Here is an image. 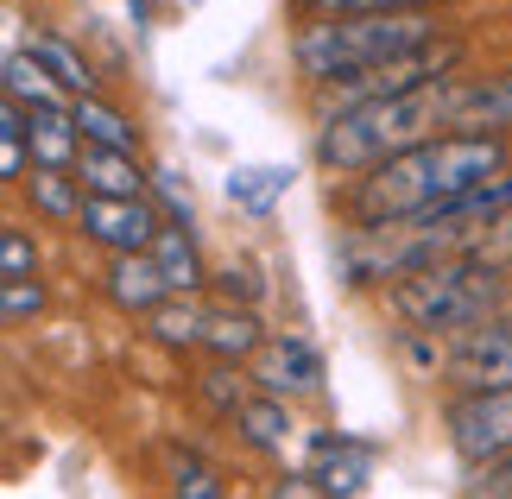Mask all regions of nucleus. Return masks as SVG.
<instances>
[{
    "instance_id": "30",
    "label": "nucleus",
    "mask_w": 512,
    "mask_h": 499,
    "mask_svg": "<svg viewBox=\"0 0 512 499\" xmlns=\"http://www.w3.org/2000/svg\"><path fill=\"white\" fill-rule=\"evenodd\" d=\"M222 291H228V297H234V291H241V297H247V304H253V297H260V285H253V272H234V266L222 272Z\"/></svg>"
},
{
    "instance_id": "28",
    "label": "nucleus",
    "mask_w": 512,
    "mask_h": 499,
    "mask_svg": "<svg viewBox=\"0 0 512 499\" xmlns=\"http://www.w3.org/2000/svg\"><path fill=\"white\" fill-rule=\"evenodd\" d=\"M209 398H215V405H222V411H241L247 405V398H241V386H234V373L222 367V373H209Z\"/></svg>"
},
{
    "instance_id": "3",
    "label": "nucleus",
    "mask_w": 512,
    "mask_h": 499,
    "mask_svg": "<svg viewBox=\"0 0 512 499\" xmlns=\"http://www.w3.org/2000/svg\"><path fill=\"white\" fill-rule=\"evenodd\" d=\"M386 304L399 323L424 329V335H468L506 304V266L500 259H481V253L430 259V266L405 272L386 291Z\"/></svg>"
},
{
    "instance_id": "6",
    "label": "nucleus",
    "mask_w": 512,
    "mask_h": 499,
    "mask_svg": "<svg viewBox=\"0 0 512 499\" xmlns=\"http://www.w3.org/2000/svg\"><path fill=\"white\" fill-rule=\"evenodd\" d=\"M76 228L108 253H140L159 241V215L146 209V196H83Z\"/></svg>"
},
{
    "instance_id": "8",
    "label": "nucleus",
    "mask_w": 512,
    "mask_h": 499,
    "mask_svg": "<svg viewBox=\"0 0 512 499\" xmlns=\"http://www.w3.org/2000/svg\"><path fill=\"white\" fill-rule=\"evenodd\" d=\"M260 392H279V398H298V392H317L323 386V354L304 342V335H279V342L260 348Z\"/></svg>"
},
{
    "instance_id": "13",
    "label": "nucleus",
    "mask_w": 512,
    "mask_h": 499,
    "mask_svg": "<svg viewBox=\"0 0 512 499\" xmlns=\"http://www.w3.org/2000/svg\"><path fill=\"white\" fill-rule=\"evenodd\" d=\"M234 424H241V436L260 455H285L291 443V411H285V398L279 392H266V398H247L241 411H234Z\"/></svg>"
},
{
    "instance_id": "10",
    "label": "nucleus",
    "mask_w": 512,
    "mask_h": 499,
    "mask_svg": "<svg viewBox=\"0 0 512 499\" xmlns=\"http://www.w3.org/2000/svg\"><path fill=\"white\" fill-rule=\"evenodd\" d=\"M108 297L121 310H140V316H152L171 297V278H165V266H159V253L152 247H140V253H114V266H108Z\"/></svg>"
},
{
    "instance_id": "5",
    "label": "nucleus",
    "mask_w": 512,
    "mask_h": 499,
    "mask_svg": "<svg viewBox=\"0 0 512 499\" xmlns=\"http://www.w3.org/2000/svg\"><path fill=\"white\" fill-rule=\"evenodd\" d=\"M449 443L462 462H500L512 455V386H481L449 405Z\"/></svg>"
},
{
    "instance_id": "7",
    "label": "nucleus",
    "mask_w": 512,
    "mask_h": 499,
    "mask_svg": "<svg viewBox=\"0 0 512 499\" xmlns=\"http://www.w3.org/2000/svg\"><path fill=\"white\" fill-rule=\"evenodd\" d=\"M449 379L462 392L512 386V316H487L481 329H468L456 342V354H449Z\"/></svg>"
},
{
    "instance_id": "17",
    "label": "nucleus",
    "mask_w": 512,
    "mask_h": 499,
    "mask_svg": "<svg viewBox=\"0 0 512 499\" xmlns=\"http://www.w3.org/2000/svg\"><path fill=\"white\" fill-rule=\"evenodd\" d=\"M190 222H177V228H159V241H152V253H159V266L171 278V291H196L203 285V259H196V241L184 234Z\"/></svg>"
},
{
    "instance_id": "23",
    "label": "nucleus",
    "mask_w": 512,
    "mask_h": 499,
    "mask_svg": "<svg viewBox=\"0 0 512 499\" xmlns=\"http://www.w3.org/2000/svg\"><path fill=\"white\" fill-rule=\"evenodd\" d=\"M38 272V253L26 241V228H0V278H32Z\"/></svg>"
},
{
    "instance_id": "16",
    "label": "nucleus",
    "mask_w": 512,
    "mask_h": 499,
    "mask_svg": "<svg viewBox=\"0 0 512 499\" xmlns=\"http://www.w3.org/2000/svg\"><path fill=\"white\" fill-rule=\"evenodd\" d=\"M184 297H190V291H184ZM184 297H165V304H159V310L146 316L152 342H165V348H203L209 310H196V304H184Z\"/></svg>"
},
{
    "instance_id": "15",
    "label": "nucleus",
    "mask_w": 512,
    "mask_h": 499,
    "mask_svg": "<svg viewBox=\"0 0 512 499\" xmlns=\"http://www.w3.org/2000/svg\"><path fill=\"white\" fill-rule=\"evenodd\" d=\"M203 348H209V354H222V361H241V354L266 348L260 316H253L247 304H241V310H215V316H209V329H203Z\"/></svg>"
},
{
    "instance_id": "22",
    "label": "nucleus",
    "mask_w": 512,
    "mask_h": 499,
    "mask_svg": "<svg viewBox=\"0 0 512 499\" xmlns=\"http://www.w3.org/2000/svg\"><path fill=\"white\" fill-rule=\"evenodd\" d=\"M171 487L190 493V499H222V481H215L209 462H196V455H171Z\"/></svg>"
},
{
    "instance_id": "21",
    "label": "nucleus",
    "mask_w": 512,
    "mask_h": 499,
    "mask_svg": "<svg viewBox=\"0 0 512 499\" xmlns=\"http://www.w3.org/2000/svg\"><path fill=\"white\" fill-rule=\"evenodd\" d=\"M26 184H32V196H38V209H45V215H76V209H83V203L70 196V184H76V177H64L57 165H32V177H26Z\"/></svg>"
},
{
    "instance_id": "1",
    "label": "nucleus",
    "mask_w": 512,
    "mask_h": 499,
    "mask_svg": "<svg viewBox=\"0 0 512 499\" xmlns=\"http://www.w3.org/2000/svg\"><path fill=\"white\" fill-rule=\"evenodd\" d=\"M506 171V139L500 133H430L418 146L392 152L386 165L361 171L354 184V215L361 222H399V215H430L443 203L468 196L475 184Z\"/></svg>"
},
{
    "instance_id": "9",
    "label": "nucleus",
    "mask_w": 512,
    "mask_h": 499,
    "mask_svg": "<svg viewBox=\"0 0 512 499\" xmlns=\"http://www.w3.org/2000/svg\"><path fill=\"white\" fill-rule=\"evenodd\" d=\"M310 481H317V493H361L373 481V443L317 436V443H310Z\"/></svg>"
},
{
    "instance_id": "20",
    "label": "nucleus",
    "mask_w": 512,
    "mask_h": 499,
    "mask_svg": "<svg viewBox=\"0 0 512 499\" xmlns=\"http://www.w3.org/2000/svg\"><path fill=\"white\" fill-rule=\"evenodd\" d=\"M7 95H13V102H57V76L45 70V64H38V57L32 51H13L7 57Z\"/></svg>"
},
{
    "instance_id": "31",
    "label": "nucleus",
    "mask_w": 512,
    "mask_h": 499,
    "mask_svg": "<svg viewBox=\"0 0 512 499\" xmlns=\"http://www.w3.org/2000/svg\"><path fill=\"white\" fill-rule=\"evenodd\" d=\"M127 7H133V19H146V13H152V0H127Z\"/></svg>"
},
{
    "instance_id": "14",
    "label": "nucleus",
    "mask_w": 512,
    "mask_h": 499,
    "mask_svg": "<svg viewBox=\"0 0 512 499\" xmlns=\"http://www.w3.org/2000/svg\"><path fill=\"white\" fill-rule=\"evenodd\" d=\"M70 114H76V127H83V139H95V146H121V152H140V127L127 121V114H114L102 95H76L70 102Z\"/></svg>"
},
{
    "instance_id": "11",
    "label": "nucleus",
    "mask_w": 512,
    "mask_h": 499,
    "mask_svg": "<svg viewBox=\"0 0 512 499\" xmlns=\"http://www.w3.org/2000/svg\"><path fill=\"white\" fill-rule=\"evenodd\" d=\"M449 127L456 133H500V127H512V76L456 83V95H449Z\"/></svg>"
},
{
    "instance_id": "12",
    "label": "nucleus",
    "mask_w": 512,
    "mask_h": 499,
    "mask_svg": "<svg viewBox=\"0 0 512 499\" xmlns=\"http://www.w3.org/2000/svg\"><path fill=\"white\" fill-rule=\"evenodd\" d=\"M76 184H83L89 196H140L152 177L133 165V152H121V146H95V139H83V152H76Z\"/></svg>"
},
{
    "instance_id": "18",
    "label": "nucleus",
    "mask_w": 512,
    "mask_h": 499,
    "mask_svg": "<svg viewBox=\"0 0 512 499\" xmlns=\"http://www.w3.org/2000/svg\"><path fill=\"white\" fill-rule=\"evenodd\" d=\"M285 190H291V171H279V165H266V171H234V177H228V203H241V209H253V215H266Z\"/></svg>"
},
{
    "instance_id": "2",
    "label": "nucleus",
    "mask_w": 512,
    "mask_h": 499,
    "mask_svg": "<svg viewBox=\"0 0 512 499\" xmlns=\"http://www.w3.org/2000/svg\"><path fill=\"white\" fill-rule=\"evenodd\" d=\"M449 95L456 83L437 76V83H418V89H399V95H373V102H354L323 114V133H317V158L342 177H361L373 165H386L392 152L418 146L437 127H449Z\"/></svg>"
},
{
    "instance_id": "27",
    "label": "nucleus",
    "mask_w": 512,
    "mask_h": 499,
    "mask_svg": "<svg viewBox=\"0 0 512 499\" xmlns=\"http://www.w3.org/2000/svg\"><path fill=\"white\" fill-rule=\"evenodd\" d=\"M152 190H159V196H165V203H171V215H177V222H190V190H184V184H177V177H171V171H152Z\"/></svg>"
},
{
    "instance_id": "19",
    "label": "nucleus",
    "mask_w": 512,
    "mask_h": 499,
    "mask_svg": "<svg viewBox=\"0 0 512 499\" xmlns=\"http://www.w3.org/2000/svg\"><path fill=\"white\" fill-rule=\"evenodd\" d=\"M32 57L45 64L51 76H57V89H70V95H89L95 89V76H89V64L76 57L64 38H32Z\"/></svg>"
},
{
    "instance_id": "25",
    "label": "nucleus",
    "mask_w": 512,
    "mask_h": 499,
    "mask_svg": "<svg viewBox=\"0 0 512 499\" xmlns=\"http://www.w3.org/2000/svg\"><path fill=\"white\" fill-rule=\"evenodd\" d=\"M0 304H7V323H26V316H38V304H45L38 272H32V278H0Z\"/></svg>"
},
{
    "instance_id": "4",
    "label": "nucleus",
    "mask_w": 512,
    "mask_h": 499,
    "mask_svg": "<svg viewBox=\"0 0 512 499\" xmlns=\"http://www.w3.org/2000/svg\"><path fill=\"white\" fill-rule=\"evenodd\" d=\"M437 38V26H430L424 7H386V13H323L317 26L298 32V45H291V57H298V70L310 76V83H329V76H348L361 64H386V57L399 51H418Z\"/></svg>"
},
{
    "instance_id": "24",
    "label": "nucleus",
    "mask_w": 512,
    "mask_h": 499,
    "mask_svg": "<svg viewBox=\"0 0 512 499\" xmlns=\"http://www.w3.org/2000/svg\"><path fill=\"white\" fill-rule=\"evenodd\" d=\"M468 253H481V259H500V266H512V203L487 222L475 241H468Z\"/></svg>"
},
{
    "instance_id": "29",
    "label": "nucleus",
    "mask_w": 512,
    "mask_h": 499,
    "mask_svg": "<svg viewBox=\"0 0 512 499\" xmlns=\"http://www.w3.org/2000/svg\"><path fill=\"white\" fill-rule=\"evenodd\" d=\"M475 493H512V455H500V462H487V474L475 481Z\"/></svg>"
},
{
    "instance_id": "26",
    "label": "nucleus",
    "mask_w": 512,
    "mask_h": 499,
    "mask_svg": "<svg viewBox=\"0 0 512 499\" xmlns=\"http://www.w3.org/2000/svg\"><path fill=\"white\" fill-rule=\"evenodd\" d=\"M317 13H386V7H430V0H304Z\"/></svg>"
}]
</instances>
